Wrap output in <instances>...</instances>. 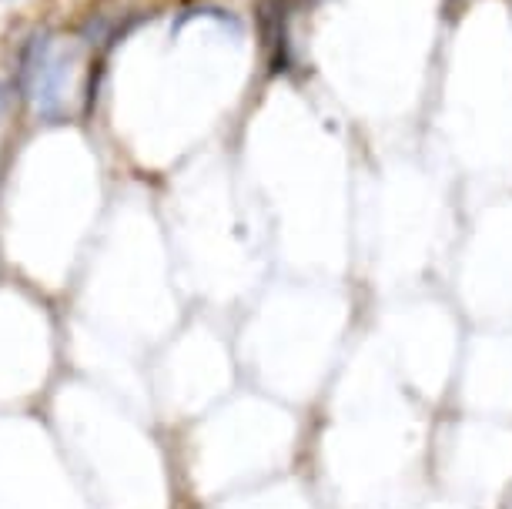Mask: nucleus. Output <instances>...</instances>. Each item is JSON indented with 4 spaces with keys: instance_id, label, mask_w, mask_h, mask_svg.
Listing matches in <instances>:
<instances>
[{
    "instance_id": "1",
    "label": "nucleus",
    "mask_w": 512,
    "mask_h": 509,
    "mask_svg": "<svg viewBox=\"0 0 512 509\" xmlns=\"http://www.w3.org/2000/svg\"><path fill=\"white\" fill-rule=\"evenodd\" d=\"M288 21H292V0H258L255 24L268 74H282L292 64V41H288Z\"/></svg>"
},
{
    "instance_id": "2",
    "label": "nucleus",
    "mask_w": 512,
    "mask_h": 509,
    "mask_svg": "<svg viewBox=\"0 0 512 509\" xmlns=\"http://www.w3.org/2000/svg\"><path fill=\"white\" fill-rule=\"evenodd\" d=\"M7 101H11V94H7V84H0V114L7 111Z\"/></svg>"
}]
</instances>
